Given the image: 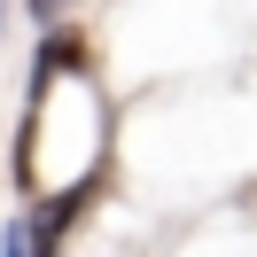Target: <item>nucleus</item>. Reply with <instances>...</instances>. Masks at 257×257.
I'll use <instances>...</instances> for the list:
<instances>
[{
    "label": "nucleus",
    "mask_w": 257,
    "mask_h": 257,
    "mask_svg": "<svg viewBox=\"0 0 257 257\" xmlns=\"http://www.w3.org/2000/svg\"><path fill=\"white\" fill-rule=\"evenodd\" d=\"M0 257H39V241H32V226H24V218L0 226Z\"/></svg>",
    "instance_id": "obj_1"
},
{
    "label": "nucleus",
    "mask_w": 257,
    "mask_h": 257,
    "mask_svg": "<svg viewBox=\"0 0 257 257\" xmlns=\"http://www.w3.org/2000/svg\"><path fill=\"white\" fill-rule=\"evenodd\" d=\"M32 8V24H55V16H70V0H24Z\"/></svg>",
    "instance_id": "obj_2"
},
{
    "label": "nucleus",
    "mask_w": 257,
    "mask_h": 257,
    "mask_svg": "<svg viewBox=\"0 0 257 257\" xmlns=\"http://www.w3.org/2000/svg\"><path fill=\"white\" fill-rule=\"evenodd\" d=\"M0 24H8V0H0Z\"/></svg>",
    "instance_id": "obj_3"
}]
</instances>
